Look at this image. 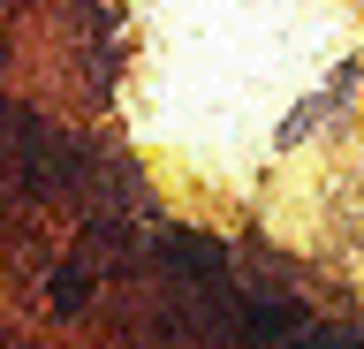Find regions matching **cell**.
<instances>
[{"label":"cell","instance_id":"1","mask_svg":"<svg viewBox=\"0 0 364 349\" xmlns=\"http://www.w3.org/2000/svg\"><path fill=\"white\" fill-rule=\"evenodd\" d=\"M167 266H190V274H220V243H198V235H167Z\"/></svg>","mask_w":364,"mask_h":349},{"label":"cell","instance_id":"2","mask_svg":"<svg viewBox=\"0 0 364 349\" xmlns=\"http://www.w3.org/2000/svg\"><path fill=\"white\" fill-rule=\"evenodd\" d=\"M46 296H53V311H68V319H76V311H84V296H91V281L76 274V266H61V274L46 281Z\"/></svg>","mask_w":364,"mask_h":349},{"label":"cell","instance_id":"3","mask_svg":"<svg viewBox=\"0 0 364 349\" xmlns=\"http://www.w3.org/2000/svg\"><path fill=\"white\" fill-rule=\"evenodd\" d=\"M364 334H289V349H357Z\"/></svg>","mask_w":364,"mask_h":349}]
</instances>
